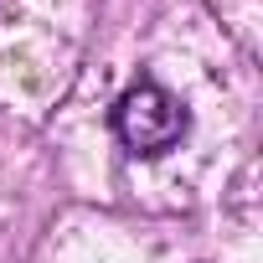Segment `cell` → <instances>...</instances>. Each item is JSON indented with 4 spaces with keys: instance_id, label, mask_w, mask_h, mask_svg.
<instances>
[{
    "instance_id": "1",
    "label": "cell",
    "mask_w": 263,
    "mask_h": 263,
    "mask_svg": "<svg viewBox=\"0 0 263 263\" xmlns=\"http://www.w3.org/2000/svg\"><path fill=\"white\" fill-rule=\"evenodd\" d=\"M114 135L124 140V150H135V155H165L186 135V108L165 88L135 83L114 103Z\"/></svg>"
}]
</instances>
